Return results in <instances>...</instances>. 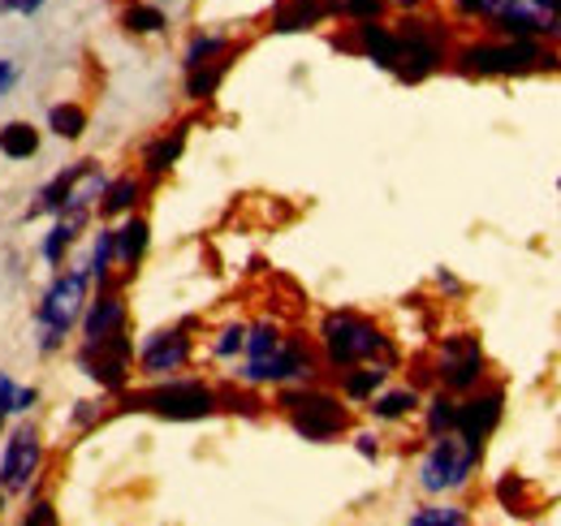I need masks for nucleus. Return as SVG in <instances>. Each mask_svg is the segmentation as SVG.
<instances>
[{"label":"nucleus","mask_w":561,"mask_h":526,"mask_svg":"<svg viewBox=\"0 0 561 526\" xmlns=\"http://www.w3.org/2000/svg\"><path fill=\"white\" fill-rule=\"evenodd\" d=\"M100 419H104V401H73V414H70L73 432H87V427H95Z\"/></svg>","instance_id":"nucleus-36"},{"label":"nucleus","mask_w":561,"mask_h":526,"mask_svg":"<svg viewBox=\"0 0 561 526\" xmlns=\"http://www.w3.org/2000/svg\"><path fill=\"white\" fill-rule=\"evenodd\" d=\"M87 169V160H78L73 169H66V173H57L44 191H39V203L31 207V216H61L66 211V203H70L73 195V182H78V173Z\"/></svg>","instance_id":"nucleus-21"},{"label":"nucleus","mask_w":561,"mask_h":526,"mask_svg":"<svg viewBox=\"0 0 561 526\" xmlns=\"http://www.w3.org/2000/svg\"><path fill=\"white\" fill-rule=\"evenodd\" d=\"M436 281H440V289H449V294H458V289H462V285H458V281H454V276H449V272H440V276H436Z\"/></svg>","instance_id":"nucleus-44"},{"label":"nucleus","mask_w":561,"mask_h":526,"mask_svg":"<svg viewBox=\"0 0 561 526\" xmlns=\"http://www.w3.org/2000/svg\"><path fill=\"white\" fill-rule=\"evenodd\" d=\"M13 397H18V385H13V380L0 371V427H4V419L13 414Z\"/></svg>","instance_id":"nucleus-38"},{"label":"nucleus","mask_w":561,"mask_h":526,"mask_svg":"<svg viewBox=\"0 0 561 526\" xmlns=\"http://www.w3.org/2000/svg\"><path fill=\"white\" fill-rule=\"evenodd\" d=\"M329 13H333L329 0H285L277 13H273V31H277V35H294V31L320 26Z\"/></svg>","instance_id":"nucleus-19"},{"label":"nucleus","mask_w":561,"mask_h":526,"mask_svg":"<svg viewBox=\"0 0 561 526\" xmlns=\"http://www.w3.org/2000/svg\"><path fill=\"white\" fill-rule=\"evenodd\" d=\"M225 69H229L225 57L186 69V95H191V100H211V95H216V87H220V78H225Z\"/></svg>","instance_id":"nucleus-25"},{"label":"nucleus","mask_w":561,"mask_h":526,"mask_svg":"<svg viewBox=\"0 0 561 526\" xmlns=\"http://www.w3.org/2000/svg\"><path fill=\"white\" fill-rule=\"evenodd\" d=\"M440 61H445V35H440V26L436 22H402L393 73L402 82H423Z\"/></svg>","instance_id":"nucleus-8"},{"label":"nucleus","mask_w":561,"mask_h":526,"mask_svg":"<svg viewBox=\"0 0 561 526\" xmlns=\"http://www.w3.org/2000/svg\"><path fill=\"white\" fill-rule=\"evenodd\" d=\"M354 449H358L363 458H376V454H380V445H376V436H371V432H358V436H354Z\"/></svg>","instance_id":"nucleus-41"},{"label":"nucleus","mask_w":561,"mask_h":526,"mask_svg":"<svg viewBox=\"0 0 561 526\" xmlns=\"http://www.w3.org/2000/svg\"><path fill=\"white\" fill-rule=\"evenodd\" d=\"M39 9H44V0H0V13H18V18H31Z\"/></svg>","instance_id":"nucleus-39"},{"label":"nucleus","mask_w":561,"mask_h":526,"mask_svg":"<svg viewBox=\"0 0 561 526\" xmlns=\"http://www.w3.org/2000/svg\"><path fill=\"white\" fill-rule=\"evenodd\" d=\"M280 410L294 423V432L302 441H333L351 427V414L342 405V397L324 393V389H285Z\"/></svg>","instance_id":"nucleus-5"},{"label":"nucleus","mask_w":561,"mask_h":526,"mask_svg":"<svg viewBox=\"0 0 561 526\" xmlns=\"http://www.w3.org/2000/svg\"><path fill=\"white\" fill-rule=\"evenodd\" d=\"M147 247H151V229L142 216H130V220H122V229H113V263L117 267L135 272L147 255Z\"/></svg>","instance_id":"nucleus-17"},{"label":"nucleus","mask_w":561,"mask_h":526,"mask_svg":"<svg viewBox=\"0 0 561 526\" xmlns=\"http://www.w3.org/2000/svg\"><path fill=\"white\" fill-rule=\"evenodd\" d=\"M87 272H91V285H95V289H100V285H113V229H100V233H95Z\"/></svg>","instance_id":"nucleus-27"},{"label":"nucleus","mask_w":561,"mask_h":526,"mask_svg":"<svg viewBox=\"0 0 561 526\" xmlns=\"http://www.w3.org/2000/svg\"><path fill=\"white\" fill-rule=\"evenodd\" d=\"M26 526H48V523H57V510L48 505V501H35L31 510H26V518H22Z\"/></svg>","instance_id":"nucleus-37"},{"label":"nucleus","mask_w":561,"mask_h":526,"mask_svg":"<svg viewBox=\"0 0 561 526\" xmlns=\"http://www.w3.org/2000/svg\"><path fill=\"white\" fill-rule=\"evenodd\" d=\"M229 53V39L225 35H195L191 44H186V69L204 66V61H216V57H225Z\"/></svg>","instance_id":"nucleus-30"},{"label":"nucleus","mask_w":561,"mask_h":526,"mask_svg":"<svg viewBox=\"0 0 561 526\" xmlns=\"http://www.w3.org/2000/svg\"><path fill=\"white\" fill-rule=\"evenodd\" d=\"M48 130L57 134V138H66V142L82 138V130H87V108L82 104H53L48 108Z\"/></svg>","instance_id":"nucleus-26"},{"label":"nucleus","mask_w":561,"mask_h":526,"mask_svg":"<svg viewBox=\"0 0 561 526\" xmlns=\"http://www.w3.org/2000/svg\"><path fill=\"white\" fill-rule=\"evenodd\" d=\"M415 405H420V393H415V389H389V393L371 397V414H376V419H385V423L407 419Z\"/></svg>","instance_id":"nucleus-28"},{"label":"nucleus","mask_w":561,"mask_h":526,"mask_svg":"<svg viewBox=\"0 0 561 526\" xmlns=\"http://www.w3.org/2000/svg\"><path fill=\"white\" fill-rule=\"evenodd\" d=\"M354 44H358V53H363L367 61H376V66H385V69L398 66V31L380 26V18H376V22H358V26H354Z\"/></svg>","instance_id":"nucleus-18"},{"label":"nucleus","mask_w":561,"mask_h":526,"mask_svg":"<svg viewBox=\"0 0 561 526\" xmlns=\"http://www.w3.org/2000/svg\"><path fill=\"white\" fill-rule=\"evenodd\" d=\"M130 405H142V410H151L160 419H173V423H195V419L216 414L220 397L211 393L204 380H164V385L139 393Z\"/></svg>","instance_id":"nucleus-7"},{"label":"nucleus","mask_w":561,"mask_h":526,"mask_svg":"<svg viewBox=\"0 0 561 526\" xmlns=\"http://www.w3.org/2000/svg\"><path fill=\"white\" fill-rule=\"evenodd\" d=\"M182 151H186V126H178V130L164 134V138H151V142L142 147V169H147V178H164V173L182 160Z\"/></svg>","instance_id":"nucleus-20"},{"label":"nucleus","mask_w":561,"mask_h":526,"mask_svg":"<svg viewBox=\"0 0 561 526\" xmlns=\"http://www.w3.org/2000/svg\"><path fill=\"white\" fill-rule=\"evenodd\" d=\"M501 414H505V389H484V393L458 401L454 432H458V436H467V441H476V445H484L492 432H496Z\"/></svg>","instance_id":"nucleus-14"},{"label":"nucleus","mask_w":561,"mask_h":526,"mask_svg":"<svg viewBox=\"0 0 561 526\" xmlns=\"http://www.w3.org/2000/svg\"><path fill=\"white\" fill-rule=\"evenodd\" d=\"M342 376H346V380H342L346 397H351V401H367V397H376L385 389L389 363H358V367H346Z\"/></svg>","instance_id":"nucleus-22"},{"label":"nucleus","mask_w":561,"mask_h":526,"mask_svg":"<svg viewBox=\"0 0 561 526\" xmlns=\"http://www.w3.org/2000/svg\"><path fill=\"white\" fill-rule=\"evenodd\" d=\"M0 510H4V492H0Z\"/></svg>","instance_id":"nucleus-47"},{"label":"nucleus","mask_w":561,"mask_h":526,"mask_svg":"<svg viewBox=\"0 0 561 526\" xmlns=\"http://www.w3.org/2000/svg\"><path fill=\"white\" fill-rule=\"evenodd\" d=\"M553 69L558 57L540 44V39H514L505 35L501 44H471L458 53V69L462 73H480V78H492V73H531V69Z\"/></svg>","instance_id":"nucleus-4"},{"label":"nucleus","mask_w":561,"mask_h":526,"mask_svg":"<svg viewBox=\"0 0 561 526\" xmlns=\"http://www.w3.org/2000/svg\"><path fill=\"white\" fill-rule=\"evenodd\" d=\"M87 298H91V272H87V263L82 267H66V272L53 276V285L44 289L39 311H35V320H39V354L61 350L66 332L82 320Z\"/></svg>","instance_id":"nucleus-2"},{"label":"nucleus","mask_w":561,"mask_h":526,"mask_svg":"<svg viewBox=\"0 0 561 526\" xmlns=\"http://www.w3.org/2000/svg\"><path fill=\"white\" fill-rule=\"evenodd\" d=\"M458 4V13H471V18H484V9H489V0H454Z\"/></svg>","instance_id":"nucleus-43"},{"label":"nucleus","mask_w":561,"mask_h":526,"mask_svg":"<svg viewBox=\"0 0 561 526\" xmlns=\"http://www.w3.org/2000/svg\"><path fill=\"white\" fill-rule=\"evenodd\" d=\"M87 229V207H66L57 220H53V229H48V238H44V247H39V255L48 267H61L66 263V251L73 247V238Z\"/></svg>","instance_id":"nucleus-16"},{"label":"nucleus","mask_w":561,"mask_h":526,"mask_svg":"<svg viewBox=\"0 0 561 526\" xmlns=\"http://www.w3.org/2000/svg\"><path fill=\"white\" fill-rule=\"evenodd\" d=\"M126 31H135V35H156V31H164V9H156V4H130L126 9Z\"/></svg>","instance_id":"nucleus-29"},{"label":"nucleus","mask_w":561,"mask_h":526,"mask_svg":"<svg viewBox=\"0 0 561 526\" xmlns=\"http://www.w3.org/2000/svg\"><path fill=\"white\" fill-rule=\"evenodd\" d=\"M39 470H44V441L35 427H18L9 436V449L0 461V492L4 496H26L35 483H39Z\"/></svg>","instance_id":"nucleus-11"},{"label":"nucleus","mask_w":561,"mask_h":526,"mask_svg":"<svg viewBox=\"0 0 561 526\" xmlns=\"http://www.w3.org/2000/svg\"><path fill=\"white\" fill-rule=\"evenodd\" d=\"M139 195H142L139 178H113V182H104V191H100V198H95V207H100L104 220H117L122 211H130V207L139 203Z\"/></svg>","instance_id":"nucleus-23"},{"label":"nucleus","mask_w":561,"mask_h":526,"mask_svg":"<svg viewBox=\"0 0 561 526\" xmlns=\"http://www.w3.org/2000/svg\"><path fill=\"white\" fill-rule=\"evenodd\" d=\"M186 363H191V320H186L182 329H160L142 341V350H139L142 376L164 380V376L182 371Z\"/></svg>","instance_id":"nucleus-13"},{"label":"nucleus","mask_w":561,"mask_h":526,"mask_svg":"<svg viewBox=\"0 0 561 526\" xmlns=\"http://www.w3.org/2000/svg\"><path fill=\"white\" fill-rule=\"evenodd\" d=\"M411 523L415 526H462L467 523V510H458V505H427V510H415V514H411Z\"/></svg>","instance_id":"nucleus-34"},{"label":"nucleus","mask_w":561,"mask_h":526,"mask_svg":"<svg viewBox=\"0 0 561 526\" xmlns=\"http://www.w3.org/2000/svg\"><path fill=\"white\" fill-rule=\"evenodd\" d=\"M484 367H489L484 363V350L467 332L445 336L440 350H436V376H440V389L445 393H471V389H480Z\"/></svg>","instance_id":"nucleus-9"},{"label":"nucleus","mask_w":561,"mask_h":526,"mask_svg":"<svg viewBox=\"0 0 561 526\" xmlns=\"http://www.w3.org/2000/svg\"><path fill=\"white\" fill-rule=\"evenodd\" d=\"M540 4H549V9H553V13H561V0H540Z\"/></svg>","instance_id":"nucleus-46"},{"label":"nucleus","mask_w":561,"mask_h":526,"mask_svg":"<svg viewBox=\"0 0 561 526\" xmlns=\"http://www.w3.org/2000/svg\"><path fill=\"white\" fill-rule=\"evenodd\" d=\"M484 18H492V26L501 35L514 39H536V35H561V13H553L540 0H489Z\"/></svg>","instance_id":"nucleus-12"},{"label":"nucleus","mask_w":561,"mask_h":526,"mask_svg":"<svg viewBox=\"0 0 561 526\" xmlns=\"http://www.w3.org/2000/svg\"><path fill=\"white\" fill-rule=\"evenodd\" d=\"M18 82H22V69L13 66V61H4V57H0V100H4V95H9Z\"/></svg>","instance_id":"nucleus-40"},{"label":"nucleus","mask_w":561,"mask_h":526,"mask_svg":"<svg viewBox=\"0 0 561 526\" xmlns=\"http://www.w3.org/2000/svg\"><path fill=\"white\" fill-rule=\"evenodd\" d=\"M454 414H458V401L449 393H436L427 401V432H432V436L454 432Z\"/></svg>","instance_id":"nucleus-32"},{"label":"nucleus","mask_w":561,"mask_h":526,"mask_svg":"<svg viewBox=\"0 0 561 526\" xmlns=\"http://www.w3.org/2000/svg\"><path fill=\"white\" fill-rule=\"evenodd\" d=\"M320 345H324V358L346 371V367H358V363H398L389 336L376 329L371 320L354 316V311H329L320 320Z\"/></svg>","instance_id":"nucleus-1"},{"label":"nucleus","mask_w":561,"mask_h":526,"mask_svg":"<svg viewBox=\"0 0 561 526\" xmlns=\"http://www.w3.org/2000/svg\"><path fill=\"white\" fill-rule=\"evenodd\" d=\"M242 345H247V329L242 324H225V329L216 332V341H211L216 358H233V354H242Z\"/></svg>","instance_id":"nucleus-35"},{"label":"nucleus","mask_w":561,"mask_h":526,"mask_svg":"<svg viewBox=\"0 0 561 526\" xmlns=\"http://www.w3.org/2000/svg\"><path fill=\"white\" fill-rule=\"evenodd\" d=\"M389 0H329V9L337 18H351V22H376L385 13Z\"/></svg>","instance_id":"nucleus-33"},{"label":"nucleus","mask_w":561,"mask_h":526,"mask_svg":"<svg viewBox=\"0 0 561 526\" xmlns=\"http://www.w3.org/2000/svg\"><path fill=\"white\" fill-rule=\"evenodd\" d=\"M130 358H135V345H130L126 329L104 332V336H82L78 371L91 376L108 393H126V385H130Z\"/></svg>","instance_id":"nucleus-6"},{"label":"nucleus","mask_w":561,"mask_h":526,"mask_svg":"<svg viewBox=\"0 0 561 526\" xmlns=\"http://www.w3.org/2000/svg\"><path fill=\"white\" fill-rule=\"evenodd\" d=\"M280 345V329L277 324H268V320H260L255 329H247V358H268L273 350Z\"/></svg>","instance_id":"nucleus-31"},{"label":"nucleus","mask_w":561,"mask_h":526,"mask_svg":"<svg viewBox=\"0 0 561 526\" xmlns=\"http://www.w3.org/2000/svg\"><path fill=\"white\" fill-rule=\"evenodd\" d=\"M39 130L31 126V122H9L4 130H0V156L4 160H35L39 156Z\"/></svg>","instance_id":"nucleus-24"},{"label":"nucleus","mask_w":561,"mask_h":526,"mask_svg":"<svg viewBox=\"0 0 561 526\" xmlns=\"http://www.w3.org/2000/svg\"><path fill=\"white\" fill-rule=\"evenodd\" d=\"M39 401V393L35 389H26V385H18V397H13V414H22V410H31Z\"/></svg>","instance_id":"nucleus-42"},{"label":"nucleus","mask_w":561,"mask_h":526,"mask_svg":"<svg viewBox=\"0 0 561 526\" xmlns=\"http://www.w3.org/2000/svg\"><path fill=\"white\" fill-rule=\"evenodd\" d=\"M480 454H484V445H476V441H467L458 432H440L420 461V488L432 492V496L467 488L476 466H480Z\"/></svg>","instance_id":"nucleus-3"},{"label":"nucleus","mask_w":561,"mask_h":526,"mask_svg":"<svg viewBox=\"0 0 561 526\" xmlns=\"http://www.w3.org/2000/svg\"><path fill=\"white\" fill-rule=\"evenodd\" d=\"M316 358L298 336H280V345L268 358H247L242 385H289V380H311Z\"/></svg>","instance_id":"nucleus-10"},{"label":"nucleus","mask_w":561,"mask_h":526,"mask_svg":"<svg viewBox=\"0 0 561 526\" xmlns=\"http://www.w3.org/2000/svg\"><path fill=\"white\" fill-rule=\"evenodd\" d=\"M389 4H398V9H420L423 0H389Z\"/></svg>","instance_id":"nucleus-45"},{"label":"nucleus","mask_w":561,"mask_h":526,"mask_svg":"<svg viewBox=\"0 0 561 526\" xmlns=\"http://www.w3.org/2000/svg\"><path fill=\"white\" fill-rule=\"evenodd\" d=\"M126 329V298L113 285H100L95 298H87L82 307V332L87 336H104V332Z\"/></svg>","instance_id":"nucleus-15"}]
</instances>
